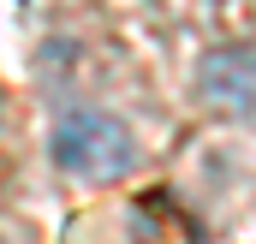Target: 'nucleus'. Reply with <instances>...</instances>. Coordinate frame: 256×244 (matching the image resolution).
Instances as JSON below:
<instances>
[{
	"instance_id": "nucleus-1",
	"label": "nucleus",
	"mask_w": 256,
	"mask_h": 244,
	"mask_svg": "<svg viewBox=\"0 0 256 244\" xmlns=\"http://www.w3.org/2000/svg\"><path fill=\"white\" fill-rule=\"evenodd\" d=\"M48 155L72 179H126L137 167V137L126 131V120L102 108H72L48 131Z\"/></svg>"
},
{
	"instance_id": "nucleus-2",
	"label": "nucleus",
	"mask_w": 256,
	"mask_h": 244,
	"mask_svg": "<svg viewBox=\"0 0 256 244\" xmlns=\"http://www.w3.org/2000/svg\"><path fill=\"white\" fill-rule=\"evenodd\" d=\"M196 96L226 114V120H256V48L220 42L196 60Z\"/></svg>"
}]
</instances>
